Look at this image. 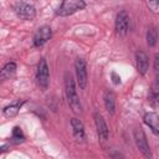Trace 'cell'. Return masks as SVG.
<instances>
[{
	"instance_id": "4",
	"label": "cell",
	"mask_w": 159,
	"mask_h": 159,
	"mask_svg": "<svg viewBox=\"0 0 159 159\" xmlns=\"http://www.w3.org/2000/svg\"><path fill=\"white\" fill-rule=\"evenodd\" d=\"M36 81L39 86L42 89H46L48 87V81H50V72H48V66L45 58H41L39 65H37V72H36Z\"/></svg>"
},
{
	"instance_id": "7",
	"label": "cell",
	"mask_w": 159,
	"mask_h": 159,
	"mask_svg": "<svg viewBox=\"0 0 159 159\" xmlns=\"http://www.w3.org/2000/svg\"><path fill=\"white\" fill-rule=\"evenodd\" d=\"M93 118H94V123H96V128H97V133H98V137H99V140L102 143L107 142L108 137H109V129L107 127V123L103 118V116L98 112H96L93 114Z\"/></svg>"
},
{
	"instance_id": "13",
	"label": "cell",
	"mask_w": 159,
	"mask_h": 159,
	"mask_svg": "<svg viewBox=\"0 0 159 159\" xmlns=\"http://www.w3.org/2000/svg\"><path fill=\"white\" fill-rule=\"evenodd\" d=\"M144 122L154 134H159V117L155 113H147L144 116Z\"/></svg>"
},
{
	"instance_id": "18",
	"label": "cell",
	"mask_w": 159,
	"mask_h": 159,
	"mask_svg": "<svg viewBox=\"0 0 159 159\" xmlns=\"http://www.w3.org/2000/svg\"><path fill=\"white\" fill-rule=\"evenodd\" d=\"M12 138H14L16 142H22V140L25 139V137H24V134H22V132H21V129H20L19 127H15V128L12 129Z\"/></svg>"
},
{
	"instance_id": "16",
	"label": "cell",
	"mask_w": 159,
	"mask_h": 159,
	"mask_svg": "<svg viewBox=\"0 0 159 159\" xmlns=\"http://www.w3.org/2000/svg\"><path fill=\"white\" fill-rule=\"evenodd\" d=\"M21 107V103H15V104H10L7 107H5L2 109V113L5 117L7 118H11V117H15L17 113H19V109Z\"/></svg>"
},
{
	"instance_id": "20",
	"label": "cell",
	"mask_w": 159,
	"mask_h": 159,
	"mask_svg": "<svg viewBox=\"0 0 159 159\" xmlns=\"http://www.w3.org/2000/svg\"><path fill=\"white\" fill-rule=\"evenodd\" d=\"M113 159H124L120 154H113Z\"/></svg>"
},
{
	"instance_id": "8",
	"label": "cell",
	"mask_w": 159,
	"mask_h": 159,
	"mask_svg": "<svg viewBox=\"0 0 159 159\" xmlns=\"http://www.w3.org/2000/svg\"><path fill=\"white\" fill-rule=\"evenodd\" d=\"M129 30V15L127 11H120L116 16V31L119 35L127 34Z\"/></svg>"
},
{
	"instance_id": "3",
	"label": "cell",
	"mask_w": 159,
	"mask_h": 159,
	"mask_svg": "<svg viewBox=\"0 0 159 159\" xmlns=\"http://www.w3.org/2000/svg\"><path fill=\"white\" fill-rule=\"evenodd\" d=\"M133 137H134V142H135V145L139 149V152L145 158L150 159L152 158V150H150V147L148 144V140H147V137H145L144 132L140 128H137L133 132Z\"/></svg>"
},
{
	"instance_id": "12",
	"label": "cell",
	"mask_w": 159,
	"mask_h": 159,
	"mask_svg": "<svg viewBox=\"0 0 159 159\" xmlns=\"http://www.w3.org/2000/svg\"><path fill=\"white\" fill-rule=\"evenodd\" d=\"M103 99H104V106H106V109L109 114H114V109H116V97H114V93L109 89H106L104 91V94H103Z\"/></svg>"
},
{
	"instance_id": "11",
	"label": "cell",
	"mask_w": 159,
	"mask_h": 159,
	"mask_svg": "<svg viewBox=\"0 0 159 159\" xmlns=\"http://www.w3.org/2000/svg\"><path fill=\"white\" fill-rule=\"evenodd\" d=\"M71 127L73 132V137L77 142H83L84 140V127L83 123L78 118H72L71 119Z\"/></svg>"
},
{
	"instance_id": "6",
	"label": "cell",
	"mask_w": 159,
	"mask_h": 159,
	"mask_svg": "<svg viewBox=\"0 0 159 159\" xmlns=\"http://www.w3.org/2000/svg\"><path fill=\"white\" fill-rule=\"evenodd\" d=\"M14 9H15L16 15L22 20H32L36 15L35 6L27 2H16Z\"/></svg>"
},
{
	"instance_id": "19",
	"label": "cell",
	"mask_w": 159,
	"mask_h": 159,
	"mask_svg": "<svg viewBox=\"0 0 159 159\" xmlns=\"http://www.w3.org/2000/svg\"><path fill=\"white\" fill-rule=\"evenodd\" d=\"M154 70H155V73L159 75V53H155L154 56Z\"/></svg>"
},
{
	"instance_id": "2",
	"label": "cell",
	"mask_w": 159,
	"mask_h": 159,
	"mask_svg": "<svg viewBox=\"0 0 159 159\" xmlns=\"http://www.w3.org/2000/svg\"><path fill=\"white\" fill-rule=\"evenodd\" d=\"M86 6V2L82 0H66L62 1L58 10H56V15L58 16H70L78 10H82Z\"/></svg>"
},
{
	"instance_id": "14",
	"label": "cell",
	"mask_w": 159,
	"mask_h": 159,
	"mask_svg": "<svg viewBox=\"0 0 159 159\" xmlns=\"http://www.w3.org/2000/svg\"><path fill=\"white\" fill-rule=\"evenodd\" d=\"M148 99L152 104H157L158 99H159V75H157L152 87H150V91H149V96H148Z\"/></svg>"
},
{
	"instance_id": "1",
	"label": "cell",
	"mask_w": 159,
	"mask_h": 159,
	"mask_svg": "<svg viewBox=\"0 0 159 159\" xmlns=\"http://www.w3.org/2000/svg\"><path fill=\"white\" fill-rule=\"evenodd\" d=\"M65 92H66L67 102H68L70 107L72 108V111L76 113H80L81 112V102H80V98L77 94L75 81L68 72L65 73Z\"/></svg>"
},
{
	"instance_id": "15",
	"label": "cell",
	"mask_w": 159,
	"mask_h": 159,
	"mask_svg": "<svg viewBox=\"0 0 159 159\" xmlns=\"http://www.w3.org/2000/svg\"><path fill=\"white\" fill-rule=\"evenodd\" d=\"M15 70H16V63H15V62H7V63L2 67V70H1V73H0L1 80L9 78V77L15 72Z\"/></svg>"
},
{
	"instance_id": "5",
	"label": "cell",
	"mask_w": 159,
	"mask_h": 159,
	"mask_svg": "<svg viewBox=\"0 0 159 159\" xmlns=\"http://www.w3.org/2000/svg\"><path fill=\"white\" fill-rule=\"evenodd\" d=\"M75 71L78 87L81 89H84L87 86V66L83 58H77L75 61Z\"/></svg>"
},
{
	"instance_id": "17",
	"label": "cell",
	"mask_w": 159,
	"mask_h": 159,
	"mask_svg": "<svg viewBox=\"0 0 159 159\" xmlns=\"http://www.w3.org/2000/svg\"><path fill=\"white\" fill-rule=\"evenodd\" d=\"M158 40V31L154 26H150L147 31V42L149 46H154Z\"/></svg>"
},
{
	"instance_id": "9",
	"label": "cell",
	"mask_w": 159,
	"mask_h": 159,
	"mask_svg": "<svg viewBox=\"0 0 159 159\" xmlns=\"http://www.w3.org/2000/svg\"><path fill=\"white\" fill-rule=\"evenodd\" d=\"M51 35H52V31H51V29H50L48 26H42V27H40V29L36 31L35 36H34V45H35L36 47H40V46L45 45V43L51 39Z\"/></svg>"
},
{
	"instance_id": "10",
	"label": "cell",
	"mask_w": 159,
	"mask_h": 159,
	"mask_svg": "<svg viewBox=\"0 0 159 159\" xmlns=\"http://www.w3.org/2000/svg\"><path fill=\"white\" fill-rule=\"evenodd\" d=\"M135 65L137 70L140 75H145L149 67V58L144 51H137L135 52Z\"/></svg>"
}]
</instances>
